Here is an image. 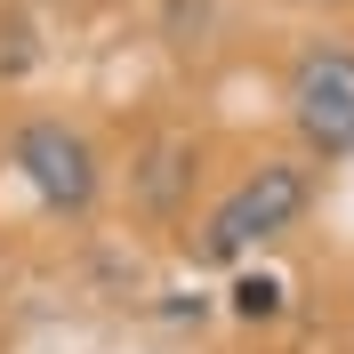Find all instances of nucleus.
I'll use <instances>...</instances> for the list:
<instances>
[{
    "label": "nucleus",
    "mask_w": 354,
    "mask_h": 354,
    "mask_svg": "<svg viewBox=\"0 0 354 354\" xmlns=\"http://www.w3.org/2000/svg\"><path fill=\"white\" fill-rule=\"evenodd\" d=\"M306 201H314V177L298 169V161H258V169L209 209V225H201V266H234V258H250V250H266L274 234L298 225Z\"/></svg>",
    "instance_id": "nucleus-1"
},
{
    "label": "nucleus",
    "mask_w": 354,
    "mask_h": 354,
    "mask_svg": "<svg viewBox=\"0 0 354 354\" xmlns=\"http://www.w3.org/2000/svg\"><path fill=\"white\" fill-rule=\"evenodd\" d=\"M290 121L322 161L354 153V48H306L290 73Z\"/></svg>",
    "instance_id": "nucleus-2"
},
{
    "label": "nucleus",
    "mask_w": 354,
    "mask_h": 354,
    "mask_svg": "<svg viewBox=\"0 0 354 354\" xmlns=\"http://www.w3.org/2000/svg\"><path fill=\"white\" fill-rule=\"evenodd\" d=\"M17 169H24V185L48 209H88L97 201V153H88V137L65 129V121H24L17 129Z\"/></svg>",
    "instance_id": "nucleus-3"
},
{
    "label": "nucleus",
    "mask_w": 354,
    "mask_h": 354,
    "mask_svg": "<svg viewBox=\"0 0 354 354\" xmlns=\"http://www.w3.org/2000/svg\"><path fill=\"white\" fill-rule=\"evenodd\" d=\"M194 177V145L185 137H161L153 153H145V177H137V194H145V209H177V185Z\"/></svg>",
    "instance_id": "nucleus-4"
},
{
    "label": "nucleus",
    "mask_w": 354,
    "mask_h": 354,
    "mask_svg": "<svg viewBox=\"0 0 354 354\" xmlns=\"http://www.w3.org/2000/svg\"><path fill=\"white\" fill-rule=\"evenodd\" d=\"M32 65V24L24 17H0V81H17Z\"/></svg>",
    "instance_id": "nucleus-5"
},
{
    "label": "nucleus",
    "mask_w": 354,
    "mask_h": 354,
    "mask_svg": "<svg viewBox=\"0 0 354 354\" xmlns=\"http://www.w3.org/2000/svg\"><path fill=\"white\" fill-rule=\"evenodd\" d=\"M234 306H242V314H274V306H282V290H274V282H242V290H234Z\"/></svg>",
    "instance_id": "nucleus-6"
}]
</instances>
